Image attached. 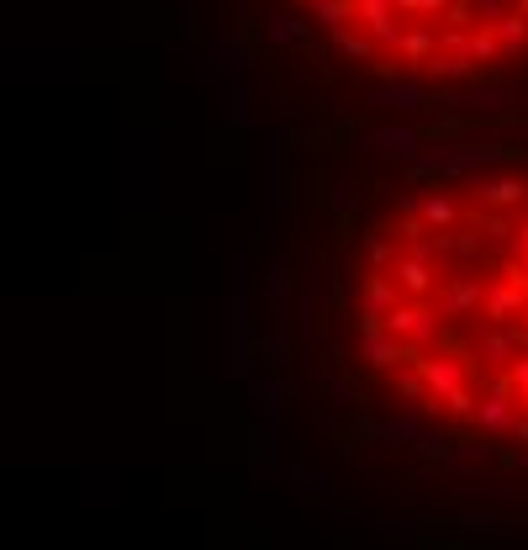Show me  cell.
<instances>
[{"mask_svg":"<svg viewBox=\"0 0 528 550\" xmlns=\"http://www.w3.org/2000/svg\"><path fill=\"white\" fill-rule=\"evenodd\" d=\"M465 191H470V201H476L481 212H518L523 201H528V180L523 175H492V170H481V175H465Z\"/></svg>","mask_w":528,"mask_h":550,"instance_id":"cell-1","label":"cell"},{"mask_svg":"<svg viewBox=\"0 0 528 550\" xmlns=\"http://www.w3.org/2000/svg\"><path fill=\"white\" fill-rule=\"evenodd\" d=\"M407 75L418 80V85H423V80H428V85H470V80H481V69H470L455 48H433L418 69H407Z\"/></svg>","mask_w":528,"mask_h":550,"instance_id":"cell-2","label":"cell"},{"mask_svg":"<svg viewBox=\"0 0 528 550\" xmlns=\"http://www.w3.org/2000/svg\"><path fill=\"white\" fill-rule=\"evenodd\" d=\"M460 212H465V201L455 191H444V186H433V191L418 196V223L428 233H449V228L460 223Z\"/></svg>","mask_w":528,"mask_h":550,"instance_id":"cell-3","label":"cell"},{"mask_svg":"<svg viewBox=\"0 0 528 550\" xmlns=\"http://www.w3.org/2000/svg\"><path fill=\"white\" fill-rule=\"evenodd\" d=\"M444 106H455V112H470V117H513V96L507 90H492V85H476L470 96H460V90H449Z\"/></svg>","mask_w":528,"mask_h":550,"instance_id":"cell-4","label":"cell"},{"mask_svg":"<svg viewBox=\"0 0 528 550\" xmlns=\"http://www.w3.org/2000/svg\"><path fill=\"white\" fill-rule=\"evenodd\" d=\"M418 143H423V133H418L412 122L370 127V133H365V149H375V154H396V159H412V154H418Z\"/></svg>","mask_w":528,"mask_h":550,"instance_id":"cell-5","label":"cell"},{"mask_svg":"<svg viewBox=\"0 0 528 550\" xmlns=\"http://www.w3.org/2000/svg\"><path fill=\"white\" fill-rule=\"evenodd\" d=\"M433 48H439V22H407L402 27V43H396V64L418 69Z\"/></svg>","mask_w":528,"mask_h":550,"instance_id":"cell-6","label":"cell"},{"mask_svg":"<svg viewBox=\"0 0 528 550\" xmlns=\"http://www.w3.org/2000/svg\"><path fill=\"white\" fill-rule=\"evenodd\" d=\"M365 101L370 106H391V112H418V106H423V85L412 80V75H396L386 85H375Z\"/></svg>","mask_w":528,"mask_h":550,"instance_id":"cell-7","label":"cell"},{"mask_svg":"<svg viewBox=\"0 0 528 550\" xmlns=\"http://www.w3.org/2000/svg\"><path fill=\"white\" fill-rule=\"evenodd\" d=\"M486 32H492V43H497V59H523L528 53V22L518 11H507L502 22H492Z\"/></svg>","mask_w":528,"mask_h":550,"instance_id":"cell-8","label":"cell"},{"mask_svg":"<svg viewBox=\"0 0 528 550\" xmlns=\"http://www.w3.org/2000/svg\"><path fill=\"white\" fill-rule=\"evenodd\" d=\"M301 11H312V22L323 32H344L354 22V0H296Z\"/></svg>","mask_w":528,"mask_h":550,"instance_id":"cell-9","label":"cell"},{"mask_svg":"<svg viewBox=\"0 0 528 550\" xmlns=\"http://www.w3.org/2000/svg\"><path fill=\"white\" fill-rule=\"evenodd\" d=\"M460 59L470 64V69H486V64H497V43H492V32H486V27H470L465 32V38H460Z\"/></svg>","mask_w":528,"mask_h":550,"instance_id":"cell-10","label":"cell"},{"mask_svg":"<svg viewBox=\"0 0 528 550\" xmlns=\"http://www.w3.org/2000/svg\"><path fill=\"white\" fill-rule=\"evenodd\" d=\"M264 38H270V43H307L312 38V22H296V16H286V11H270V16H264Z\"/></svg>","mask_w":528,"mask_h":550,"instance_id":"cell-11","label":"cell"},{"mask_svg":"<svg viewBox=\"0 0 528 550\" xmlns=\"http://www.w3.org/2000/svg\"><path fill=\"white\" fill-rule=\"evenodd\" d=\"M333 48H338V53H344V59H360V64H370V59H375V53H381V48H375V43L365 38V32H354V27H344V32H333Z\"/></svg>","mask_w":528,"mask_h":550,"instance_id":"cell-12","label":"cell"},{"mask_svg":"<svg viewBox=\"0 0 528 550\" xmlns=\"http://www.w3.org/2000/svg\"><path fill=\"white\" fill-rule=\"evenodd\" d=\"M465 6H470V16H476V27H492L513 11V0H465Z\"/></svg>","mask_w":528,"mask_h":550,"instance_id":"cell-13","label":"cell"},{"mask_svg":"<svg viewBox=\"0 0 528 550\" xmlns=\"http://www.w3.org/2000/svg\"><path fill=\"white\" fill-rule=\"evenodd\" d=\"M328 201H333V212H349V207H360V191L349 186V180H333V191H328Z\"/></svg>","mask_w":528,"mask_h":550,"instance_id":"cell-14","label":"cell"},{"mask_svg":"<svg viewBox=\"0 0 528 550\" xmlns=\"http://www.w3.org/2000/svg\"><path fill=\"white\" fill-rule=\"evenodd\" d=\"M513 11L523 16V22H528V0H513Z\"/></svg>","mask_w":528,"mask_h":550,"instance_id":"cell-15","label":"cell"}]
</instances>
